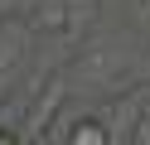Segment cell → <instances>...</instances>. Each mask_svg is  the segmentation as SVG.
<instances>
[{"instance_id":"1","label":"cell","mask_w":150,"mask_h":145,"mask_svg":"<svg viewBox=\"0 0 150 145\" xmlns=\"http://www.w3.org/2000/svg\"><path fill=\"white\" fill-rule=\"evenodd\" d=\"M68 145H111V126L102 116H78L68 126Z\"/></svg>"},{"instance_id":"4","label":"cell","mask_w":150,"mask_h":145,"mask_svg":"<svg viewBox=\"0 0 150 145\" xmlns=\"http://www.w3.org/2000/svg\"><path fill=\"white\" fill-rule=\"evenodd\" d=\"M145 121H150V106H145Z\"/></svg>"},{"instance_id":"3","label":"cell","mask_w":150,"mask_h":145,"mask_svg":"<svg viewBox=\"0 0 150 145\" xmlns=\"http://www.w3.org/2000/svg\"><path fill=\"white\" fill-rule=\"evenodd\" d=\"M0 131H10V106L0 102Z\"/></svg>"},{"instance_id":"2","label":"cell","mask_w":150,"mask_h":145,"mask_svg":"<svg viewBox=\"0 0 150 145\" xmlns=\"http://www.w3.org/2000/svg\"><path fill=\"white\" fill-rule=\"evenodd\" d=\"M0 145H24V135L20 131H0Z\"/></svg>"}]
</instances>
